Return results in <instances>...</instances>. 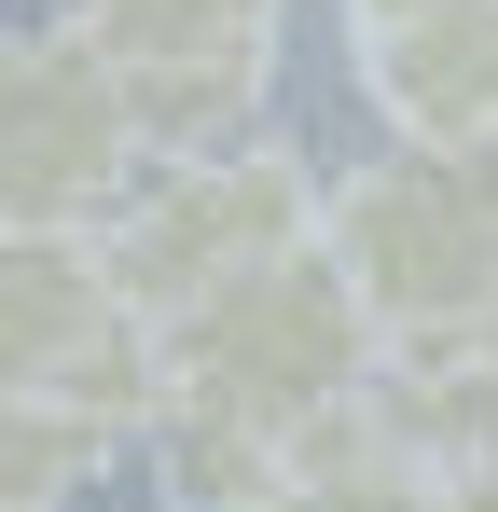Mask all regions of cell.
<instances>
[{
	"instance_id": "2",
	"label": "cell",
	"mask_w": 498,
	"mask_h": 512,
	"mask_svg": "<svg viewBox=\"0 0 498 512\" xmlns=\"http://www.w3.org/2000/svg\"><path fill=\"white\" fill-rule=\"evenodd\" d=\"M332 263L360 277L388 360L498 319V153H388L332 194Z\"/></svg>"
},
{
	"instance_id": "11",
	"label": "cell",
	"mask_w": 498,
	"mask_h": 512,
	"mask_svg": "<svg viewBox=\"0 0 498 512\" xmlns=\"http://www.w3.org/2000/svg\"><path fill=\"white\" fill-rule=\"evenodd\" d=\"M443 512H498V471H485V485H443Z\"/></svg>"
},
{
	"instance_id": "8",
	"label": "cell",
	"mask_w": 498,
	"mask_h": 512,
	"mask_svg": "<svg viewBox=\"0 0 498 512\" xmlns=\"http://www.w3.org/2000/svg\"><path fill=\"white\" fill-rule=\"evenodd\" d=\"M111 443H125V429L70 416V402H0V512H56Z\"/></svg>"
},
{
	"instance_id": "6",
	"label": "cell",
	"mask_w": 498,
	"mask_h": 512,
	"mask_svg": "<svg viewBox=\"0 0 498 512\" xmlns=\"http://www.w3.org/2000/svg\"><path fill=\"white\" fill-rule=\"evenodd\" d=\"M360 84L402 125V153H498V0H443L360 42Z\"/></svg>"
},
{
	"instance_id": "5",
	"label": "cell",
	"mask_w": 498,
	"mask_h": 512,
	"mask_svg": "<svg viewBox=\"0 0 498 512\" xmlns=\"http://www.w3.org/2000/svg\"><path fill=\"white\" fill-rule=\"evenodd\" d=\"M70 42H97L139 84L166 167H208V153H249L277 0H70Z\"/></svg>"
},
{
	"instance_id": "10",
	"label": "cell",
	"mask_w": 498,
	"mask_h": 512,
	"mask_svg": "<svg viewBox=\"0 0 498 512\" xmlns=\"http://www.w3.org/2000/svg\"><path fill=\"white\" fill-rule=\"evenodd\" d=\"M457 360H471V374H485V388H498V319H485V333H471V346H457Z\"/></svg>"
},
{
	"instance_id": "9",
	"label": "cell",
	"mask_w": 498,
	"mask_h": 512,
	"mask_svg": "<svg viewBox=\"0 0 498 512\" xmlns=\"http://www.w3.org/2000/svg\"><path fill=\"white\" fill-rule=\"evenodd\" d=\"M360 14V42H388V28H415V14H443V0H346Z\"/></svg>"
},
{
	"instance_id": "3",
	"label": "cell",
	"mask_w": 498,
	"mask_h": 512,
	"mask_svg": "<svg viewBox=\"0 0 498 512\" xmlns=\"http://www.w3.org/2000/svg\"><path fill=\"white\" fill-rule=\"evenodd\" d=\"M319 236H332L319 167L277 153V139H249V153H208V167H166L97 250H111V277H125V319H139V333H180V319H208L222 291L305 263Z\"/></svg>"
},
{
	"instance_id": "1",
	"label": "cell",
	"mask_w": 498,
	"mask_h": 512,
	"mask_svg": "<svg viewBox=\"0 0 498 512\" xmlns=\"http://www.w3.org/2000/svg\"><path fill=\"white\" fill-rule=\"evenodd\" d=\"M374 374H388V333H374L360 277L332 263V236L166 333V402H180V416H222V429H249V443H291V457L360 416Z\"/></svg>"
},
{
	"instance_id": "4",
	"label": "cell",
	"mask_w": 498,
	"mask_h": 512,
	"mask_svg": "<svg viewBox=\"0 0 498 512\" xmlns=\"http://www.w3.org/2000/svg\"><path fill=\"white\" fill-rule=\"evenodd\" d=\"M153 180H166L153 111L97 42L70 28L14 42V84H0V222L14 236H111Z\"/></svg>"
},
{
	"instance_id": "7",
	"label": "cell",
	"mask_w": 498,
	"mask_h": 512,
	"mask_svg": "<svg viewBox=\"0 0 498 512\" xmlns=\"http://www.w3.org/2000/svg\"><path fill=\"white\" fill-rule=\"evenodd\" d=\"M111 333H139V319H125V277L97 236H0V402L83 374Z\"/></svg>"
}]
</instances>
